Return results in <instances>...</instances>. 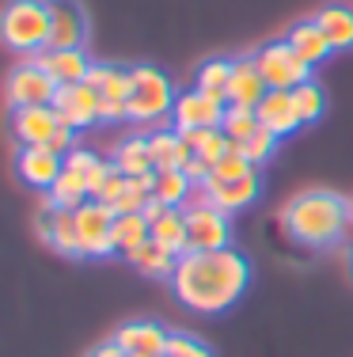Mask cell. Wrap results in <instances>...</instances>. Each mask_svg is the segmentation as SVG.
<instances>
[{
  "instance_id": "6da1fadb",
  "label": "cell",
  "mask_w": 353,
  "mask_h": 357,
  "mask_svg": "<svg viewBox=\"0 0 353 357\" xmlns=\"http://www.w3.org/2000/svg\"><path fill=\"white\" fill-rule=\"evenodd\" d=\"M251 285V262L235 248L221 251H187L175 262L171 293L198 316L228 312Z\"/></svg>"
},
{
  "instance_id": "7a4b0ae2",
  "label": "cell",
  "mask_w": 353,
  "mask_h": 357,
  "mask_svg": "<svg viewBox=\"0 0 353 357\" xmlns=\"http://www.w3.org/2000/svg\"><path fill=\"white\" fill-rule=\"evenodd\" d=\"M350 202L334 190H304L281 209V228L300 248H334L346 232Z\"/></svg>"
},
{
  "instance_id": "3957f363",
  "label": "cell",
  "mask_w": 353,
  "mask_h": 357,
  "mask_svg": "<svg viewBox=\"0 0 353 357\" xmlns=\"http://www.w3.org/2000/svg\"><path fill=\"white\" fill-rule=\"evenodd\" d=\"M0 42L12 54H38L49 46V0H8L0 8Z\"/></svg>"
},
{
  "instance_id": "277c9868",
  "label": "cell",
  "mask_w": 353,
  "mask_h": 357,
  "mask_svg": "<svg viewBox=\"0 0 353 357\" xmlns=\"http://www.w3.org/2000/svg\"><path fill=\"white\" fill-rule=\"evenodd\" d=\"M175 99H179V91L156 65H133L130 69V122H159L175 110Z\"/></svg>"
},
{
  "instance_id": "5b68a950",
  "label": "cell",
  "mask_w": 353,
  "mask_h": 357,
  "mask_svg": "<svg viewBox=\"0 0 353 357\" xmlns=\"http://www.w3.org/2000/svg\"><path fill=\"white\" fill-rule=\"evenodd\" d=\"M255 65H258V73H262L266 88H274V91H292V88H300L304 80H312V65L300 61V54L285 38L258 46Z\"/></svg>"
},
{
  "instance_id": "8992f818",
  "label": "cell",
  "mask_w": 353,
  "mask_h": 357,
  "mask_svg": "<svg viewBox=\"0 0 353 357\" xmlns=\"http://www.w3.org/2000/svg\"><path fill=\"white\" fill-rule=\"evenodd\" d=\"M77 213V236H80V255L84 259H107V255H114V209L103 206V202H84L80 209H72Z\"/></svg>"
},
{
  "instance_id": "52a82bcc",
  "label": "cell",
  "mask_w": 353,
  "mask_h": 357,
  "mask_svg": "<svg viewBox=\"0 0 353 357\" xmlns=\"http://www.w3.org/2000/svg\"><path fill=\"white\" fill-rule=\"evenodd\" d=\"M187 232H190V251H221L232 248V220L217 206H187Z\"/></svg>"
},
{
  "instance_id": "ba28073f",
  "label": "cell",
  "mask_w": 353,
  "mask_h": 357,
  "mask_svg": "<svg viewBox=\"0 0 353 357\" xmlns=\"http://www.w3.org/2000/svg\"><path fill=\"white\" fill-rule=\"evenodd\" d=\"M4 96H8V103H12V110L15 107H49L57 96V84L49 80L35 61H23L8 73Z\"/></svg>"
},
{
  "instance_id": "9c48e42d",
  "label": "cell",
  "mask_w": 353,
  "mask_h": 357,
  "mask_svg": "<svg viewBox=\"0 0 353 357\" xmlns=\"http://www.w3.org/2000/svg\"><path fill=\"white\" fill-rule=\"evenodd\" d=\"M224 110L228 103H221V99L205 96V91L190 88V91H179V99H175V110H171V122L175 130H221L224 122Z\"/></svg>"
},
{
  "instance_id": "30bf717a",
  "label": "cell",
  "mask_w": 353,
  "mask_h": 357,
  "mask_svg": "<svg viewBox=\"0 0 353 357\" xmlns=\"http://www.w3.org/2000/svg\"><path fill=\"white\" fill-rule=\"evenodd\" d=\"M88 12L80 0H49V46L46 50H84Z\"/></svg>"
},
{
  "instance_id": "8fae6325",
  "label": "cell",
  "mask_w": 353,
  "mask_h": 357,
  "mask_svg": "<svg viewBox=\"0 0 353 357\" xmlns=\"http://www.w3.org/2000/svg\"><path fill=\"white\" fill-rule=\"evenodd\" d=\"M57 118H61V126H72V130H88V126L99 122V91L91 88L88 80L80 84H65V88H57L54 103Z\"/></svg>"
},
{
  "instance_id": "7c38bea8",
  "label": "cell",
  "mask_w": 353,
  "mask_h": 357,
  "mask_svg": "<svg viewBox=\"0 0 353 357\" xmlns=\"http://www.w3.org/2000/svg\"><path fill=\"white\" fill-rule=\"evenodd\" d=\"M61 172L65 156H57L49 144H19V152H15V175L35 190H49Z\"/></svg>"
},
{
  "instance_id": "4fadbf2b",
  "label": "cell",
  "mask_w": 353,
  "mask_h": 357,
  "mask_svg": "<svg viewBox=\"0 0 353 357\" xmlns=\"http://www.w3.org/2000/svg\"><path fill=\"white\" fill-rule=\"evenodd\" d=\"M35 228L57 255H65V259H84L80 236H77V213H72V209H57V206H49V198H46V213H38Z\"/></svg>"
},
{
  "instance_id": "5bb4252c",
  "label": "cell",
  "mask_w": 353,
  "mask_h": 357,
  "mask_svg": "<svg viewBox=\"0 0 353 357\" xmlns=\"http://www.w3.org/2000/svg\"><path fill=\"white\" fill-rule=\"evenodd\" d=\"M167 338L171 331H164L152 319H133L114 331V342L130 357H167Z\"/></svg>"
},
{
  "instance_id": "9a60e30c",
  "label": "cell",
  "mask_w": 353,
  "mask_h": 357,
  "mask_svg": "<svg viewBox=\"0 0 353 357\" xmlns=\"http://www.w3.org/2000/svg\"><path fill=\"white\" fill-rule=\"evenodd\" d=\"M27 61H35L57 88L80 84V80H88V73H91V57L84 54V50H38V54H31Z\"/></svg>"
},
{
  "instance_id": "2e32d148",
  "label": "cell",
  "mask_w": 353,
  "mask_h": 357,
  "mask_svg": "<svg viewBox=\"0 0 353 357\" xmlns=\"http://www.w3.org/2000/svg\"><path fill=\"white\" fill-rule=\"evenodd\" d=\"M201 186H205L209 202H213L217 209H224V213H240V209H247L251 202L258 198V190H262L258 172H251L243 178H205Z\"/></svg>"
},
{
  "instance_id": "e0dca14e",
  "label": "cell",
  "mask_w": 353,
  "mask_h": 357,
  "mask_svg": "<svg viewBox=\"0 0 353 357\" xmlns=\"http://www.w3.org/2000/svg\"><path fill=\"white\" fill-rule=\"evenodd\" d=\"M266 80L255 65V54L232 57V84H228V107H258L266 96Z\"/></svg>"
},
{
  "instance_id": "ac0fdd59",
  "label": "cell",
  "mask_w": 353,
  "mask_h": 357,
  "mask_svg": "<svg viewBox=\"0 0 353 357\" xmlns=\"http://www.w3.org/2000/svg\"><path fill=\"white\" fill-rule=\"evenodd\" d=\"M61 118L54 107H15L12 110V133L19 144H49Z\"/></svg>"
},
{
  "instance_id": "d6986e66",
  "label": "cell",
  "mask_w": 353,
  "mask_h": 357,
  "mask_svg": "<svg viewBox=\"0 0 353 357\" xmlns=\"http://www.w3.org/2000/svg\"><path fill=\"white\" fill-rule=\"evenodd\" d=\"M255 114H258V126L277 133V137H289V133H297L300 126H304L297 114V103H292V91H274L270 88L262 96V103L255 107Z\"/></svg>"
},
{
  "instance_id": "ffe728a7",
  "label": "cell",
  "mask_w": 353,
  "mask_h": 357,
  "mask_svg": "<svg viewBox=\"0 0 353 357\" xmlns=\"http://www.w3.org/2000/svg\"><path fill=\"white\" fill-rule=\"evenodd\" d=\"M285 42H289V46L300 54V61H308L312 69H315V65H323L327 57L334 54L331 38L323 35V27H319L315 20H300V23H292L289 35H285Z\"/></svg>"
},
{
  "instance_id": "44dd1931",
  "label": "cell",
  "mask_w": 353,
  "mask_h": 357,
  "mask_svg": "<svg viewBox=\"0 0 353 357\" xmlns=\"http://www.w3.org/2000/svg\"><path fill=\"white\" fill-rule=\"evenodd\" d=\"M148 152H152V167L156 172H175V167H187V160L194 156L190 144L182 141L179 130H156L148 133Z\"/></svg>"
},
{
  "instance_id": "7402d4cb",
  "label": "cell",
  "mask_w": 353,
  "mask_h": 357,
  "mask_svg": "<svg viewBox=\"0 0 353 357\" xmlns=\"http://www.w3.org/2000/svg\"><path fill=\"white\" fill-rule=\"evenodd\" d=\"M312 20L323 27V35L331 38L334 50H353V8H346V4H327V8H319Z\"/></svg>"
},
{
  "instance_id": "603a6c76",
  "label": "cell",
  "mask_w": 353,
  "mask_h": 357,
  "mask_svg": "<svg viewBox=\"0 0 353 357\" xmlns=\"http://www.w3.org/2000/svg\"><path fill=\"white\" fill-rule=\"evenodd\" d=\"M152 240L159 248H167L175 259L190 251V232H187V213L182 209H167L159 220H152Z\"/></svg>"
},
{
  "instance_id": "cb8c5ba5",
  "label": "cell",
  "mask_w": 353,
  "mask_h": 357,
  "mask_svg": "<svg viewBox=\"0 0 353 357\" xmlns=\"http://www.w3.org/2000/svg\"><path fill=\"white\" fill-rule=\"evenodd\" d=\"M49 206L57 209H80L84 202H91V190H88V175L72 172V167H65L61 175H57V183L46 190Z\"/></svg>"
},
{
  "instance_id": "d4e9b609",
  "label": "cell",
  "mask_w": 353,
  "mask_h": 357,
  "mask_svg": "<svg viewBox=\"0 0 353 357\" xmlns=\"http://www.w3.org/2000/svg\"><path fill=\"white\" fill-rule=\"evenodd\" d=\"M111 236H114V255H125V259H130L141 243L152 240V225H148L141 213H122V217H114V232Z\"/></svg>"
},
{
  "instance_id": "484cf974",
  "label": "cell",
  "mask_w": 353,
  "mask_h": 357,
  "mask_svg": "<svg viewBox=\"0 0 353 357\" xmlns=\"http://www.w3.org/2000/svg\"><path fill=\"white\" fill-rule=\"evenodd\" d=\"M228 84H232V57H209V61L198 65V76H194L198 91L228 103Z\"/></svg>"
},
{
  "instance_id": "4316f807",
  "label": "cell",
  "mask_w": 353,
  "mask_h": 357,
  "mask_svg": "<svg viewBox=\"0 0 353 357\" xmlns=\"http://www.w3.org/2000/svg\"><path fill=\"white\" fill-rule=\"evenodd\" d=\"M114 167L122 175H145V172H156L152 167V152H148V137H125V141H118V149H114Z\"/></svg>"
},
{
  "instance_id": "83f0119b",
  "label": "cell",
  "mask_w": 353,
  "mask_h": 357,
  "mask_svg": "<svg viewBox=\"0 0 353 357\" xmlns=\"http://www.w3.org/2000/svg\"><path fill=\"white\" fill-rule=\"evenodd\" d=\"M130 262H133V270H141L145 278H167V282H171L175 262L179 259H175L167 248H159L156 240H148V243H141V248L130 255Z\"/></svg>"
},
{
  "instance_id": "f1b7e54d",
  "label": "cell",
  "mask_w": 353,
  "mask_h": 357,
  "mask_svg": "<svg viewBox=\"0 0 353 357\" xmlns=\"http://www.w3.org/2000/svg\"><path fill=\"white\" fill-rule=\"evenodd\" d=\"M88 84L99 91V99H125V103H130V69H118V65H91Z\"/></svg>"
},
{
  "instance_id": "f546056e",
  "label": "cell",
  "mask_w": 353,
  "mask_h": 357,
  "mask_svg": "<svg viewBox=\"0 0 353 357\" xmlns=\"http://www.w3.org/2000/svg\"><path fill=\"white\" fill-rule=\"evenodd\" d=\"M182 141L190 144V152L201 156L205 164H217L221 156H228L232 141L224 137V130H182Z\"/></svg>"
},
{
  "instance_id": "4dcf8cb0",
  "label": "cell",
  "mask_w": 353,
  "mask_h": 357,
  "mask_svg": "<svg viewBox=\"0 0 353 357\" xmlns=\"http://www.w3.org/2000/svg\"><path fill=\"white\" fill-rule=\"evenodd\" d=\"M156 198L164 202V206L171 209H182L190 202V194H194V183L187 178V172L182 167H175V172H156Z\"/></svg>"
},
{
  "instance_id": "1f68e13d",
  "label": "cell",
  "mask_w": 353,
  "mask_h": 357,
  "mask_svg": "<svg viewBox=\"0 0 353 357\" xmlns=\"http://www.w3.org/2000/svg\"><path fill=\"white\" fill-rule=\"evenodd\" d=\"M292 103H297L300 122L312 126V122H319V118H323V110H327V91L319 88L315 80H304L300 88H292Z\"/></svg>"
},
{
  "instance_id": "d6a6232c",
  "label": "cell",
  "mask_w": 353,
  "mask_h": 357,
  "mask_svg": "<svg viewBox=\"0 0 353 357\" xmlns=\"http://www.w3.org/2000/svg\"><path fill=\"white\" fill-rule=\"evenodd\" d=\"M221 130H224V137H228V141L243 144V141L251 137V133L258 130V114H255V107H228V110H224Z\"/></svg>"
},
{
  "instance_id": "836d02e7",
  "label": "cell",
  "mask_w": 353,
  "mask_h": 357,
  "mask_svg": "<svg viewBox=\"0 0 353 357\" xmlns=\"http://www.w3.org/2000/svg\"><path fill=\"white\" fill-rule=\"evenodd\" d=\"M277 141H281L277 133H270V130H262V126H258V130H255L247 141L240 144V152H243V156H247L255 167H262V164H270V160H274V152H277Z\"/></svg>"
},
{
  "instance_id": "e575fe53",
  "label": "cell",
  "mask_w": 353,
  "mask_h": 357,
  "mask_svg": "<svg viewBox=\"0 0 353 357\" xmlns=\"http://www.w3.org/2000/svg\"><path fill=\"white\" fill-rule=\"evenodd\" d=\"M251 172H258V167L251 164V160L240 152V144L232 141L228 156L217 160V164H213V175H209V178H243V175H251Z\"/></svg>"
},
{
  "instance_id": "d590c367",
  "label": "cell",
  "mask_w": 353,
  "mask_h": 357,
  "mask_svg": "<svg viewBox=\"0 0 353 357\" xmlns=\"http://www.w3.org/2000/svg\"><path fill=\"white\" fill-rule=\"evenodd\" d=\"M167 357H213L201 338L187 335V331H171V338H167Z\"/></svg>"
},
{
  "instance_id": "8d00e7d4",
  "label": "cell",
  "mask_w": 353,
  "mask_h": 357,
  "mask_svg": "<svg viewBox=\"0 0 353 357\" xmlns=\"http://www.w3.org/2000/svg\"><path fill=\"white\" fill-rule=\"evenodd\" d=\"M148 198H152V194H145L141 186H133V183H130V186H125V194L114 202V213H118V217H122V213H141Z\"/></svg>"
},
{
  "instance_id": "74e56055",
  "label": "cell",
  "mask_w": 353,
  "mask_h": 357,
  "mask_svg": "<svg viewBox=\"0 0 353 357\" xmlns=\"http://www.w3.org/2000/svg\"><path fill=\"white\" fill-rule=\"evenodd\" d=\"M125 186H130V175H122V172L114 167V175L103 183V190L95 194V202H103V206H111V209H114V202L125 194Z\"/></svg>"
},
{
  "instance_id": "f35d334b",
  "label": "cell",
  "mask_w": 353,
  "mask_h": 357,
  "mask_svg": "<svg viewBox=\"0 0 353 357\" xmlns=\"http://www.w3.org/2000/svg\"><path fill=\"white\" fill-rule=\"evenodd\" d=\"M99 122H130L125 99H99Z\"/></svg>"
},
{
  "instance_id": "ab89813d",
  "label": "cell",
  "mask_w": 353,
  "mask_h": 357,
  "mask_svg": "<svg viewBox=\"0 0 353 357\" xmlns=\"http://www.w3.org/2000/svg\"><path fill=\"white\" fill-rule=\"evenodd\" d=\"M49 149H54L57 156H69V152L77 149V130H72V126H57V133L49 137Z\"/></svg>"
},
{
  "instance_id": "60d3db41",
  "label": "cell",
  "mask_w": 353,
  "mask_h": 357,
  "mask_svg": "<svg viewBox=\"0 0 353 357\" xmlns=\"http://www.w3.org/2000/svg\"><path fill=\"white\" fill-rule=\"evenodd\" d=\"M95 164H99V156L88 152V149H72L69 156H65V167H72V172H80V175H88Z\"/></svg>"
},
{
  "instance_id": "b9f144b4",
  "label": "cell",
  "mask_w": 353,
  "mask_h": 357,
  "mask_svg": "<svg viewBox=\"0 0 353 357\" xmlns=\"http://www.w3.org/2000/svg\"><path fill=\"white\" fill-rule=\"evenodd\" d=\"M182 172H187V178H190V183H194V186H201V183H205L209 175H213V164H205V160H201V156H190Z\"/></svg>"
},
{
  "instance_id": "7bdbcfd3",
  "label": "cell",
  "mask_w": 353,
  "mask_h": 357,
  "mask_svg": "<svg viewBox=\"0 0 353 357\" xmlns=\"http://www.w3.org/2000/svg\"><path fill=\"white\" fill-rule=\"evenodd\" d=\"M167 209H171V206H164V202H159V198H156V194H152V198H148V202H145V209H141V217H145V220H148V225H152V220H159V217H164V213H167Z\"/></svg>"
},
{
  "instance_id": "ee69618b",
  "label": "cell",
  "mask_w": 353,
  "mask_h": 357,
  "mask_svg": "<svg viewBox=\"0 0 353 357\" xmlns=\"http://www.w3.org/2000/svg\"><path fill=\"white\" fill-rule=\"evenodd\" d=\"M88 357H125V350H122V346H118V342H114V338H111V342H103V346H95V350H91Z\"/></svg>"
},
{
  "instance_id": "f6af8a7d",
  "label": "cell",
  "mask_w": 353,
  "mask_h": 357,
  "mask_svg": "<svg viewBox=\"0 0 353 357\" xmlns=\"http://www.w3.org/2000/svg\"><path fill=\"white\" fill-rule=\"evenodd\" d=\"M350 270H353V251H350Z\"/></svg>"
},
{
  "instance_id": "bcb514c9",
  "label": "cell",
  "mask_w": 353,
  "mask_h": 357,
  "mask_svg": "<svg viewBox=\"0 0 353 357\" xmlns=\"http://www.w3.org/2000/svg\"><path fill=\"white\" fill-rule=\"evenodd\" d=\"M350 217H353V202H350Z\"/></svg>"
},
{
  "instance_id": "7dc6e473",
  "label": "cell",
  "mask_w": 353,
  "mask_h": 357,
  "mask_svg": "<svg viewBox=\"0 0 353 357\" xmlns=\"http://www.w3.org/2000/svg\"><path fill=\"white\" fill-rule=\"evenodd\" d=\"M125 357H130V354H125Z\"/></svg>"
}]
</instances>
